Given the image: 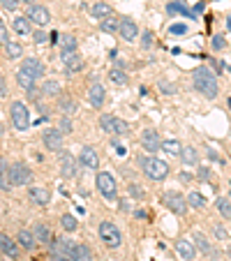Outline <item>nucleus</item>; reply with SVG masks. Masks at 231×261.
<instances>
[{
	"instance_id": "obj_1",
	"label": "nucleus",
	"mask_w": 231,
	"mask_h": 261,
	"mask_svg": "<svg viewBox=\"0 0 231 261\" xmlns=\"http://www.w3.org/2000/svg\"><path fill=\"white\" fill-rule=\"evenodd\" d=\"M194 88H197L203 97H208V100L217 97L215 74H213L208 67H197V69H194Z\"/></svg>"
},
{
	"instance_id": "obj_2",
	"label": "nucleus",
	"mask_w": 231,
	"mask_h": 261,
	"mask_svg": "<svg viewBox=\"0 0 231 261\" xmlns=\"http://www.w3.org/2000/svg\"><path fill=\"white\" fill-rule=\"evenodd\" d=\"M139 164H141L144 174H146L150 180H164V178L169 176V164L164 160H160V157H155V155H150V157H139Z\"/></svg>"
},
{
	"instance_id": "obj_3",
	"label": "nucleus",
	"mask_w": 231,
	"mask_h": 261,
	"mask_svg": "<svg viewBox=\"0 0 231 261\" xmlns=\"http://www.w3.org/2000/svg\"><path fill=\"white\" fill-rule=\"evenodd\" d=\"M9 116H12V125H14L19 132H26L30 127V111L23 102H12L9 107Z\"/></svg>"
},
{
	"instance_id": "obj_4",
	"label": "nucleus",
	"mask_w": 231,
	"mask_h": 261,
	"mask_svg": "<svg viewBox=\"0 0 231 261\" xmlns=\"http://www.w3.org/2000/svg\"><path fill=\"white\" fill-rule=\"evenodd\" d=\"M95 185H97V192L107 199H116L118 194V185H116V178L109 174V171H100L97 178H95Z\"/></svg>"
},
{
	"instance_id": "obj_5",
	"label": "nucleus",
	"mask_w": 231,
	"mask_h": 261,
	"mask_svg": "<svg viewBox=\"0 0 231 261\" xmlns=\"http://www.w3.org/2000/svg\"><path fill=\"white\" fill-rule=\"evenodd\" d=\"M100 238L107 247H120L123 243V233L114 222H102L100 224Z\"/></svg>"
},
{
	"instance_id": "obj_6",
	"label": "nucleus",
	"mask_w": 231,
	"mask_h": 261,
	"mask_svg": "<svg viewBox=\"0 0 231 261\" xmlns=\"http://www.w3.org/2000/svg\"><path fill=\"white\" fill-rule=\"evenodd\" d=\"M32 180V171L28 169V164L23 162H16L9 167V183L12 187H21V185H28Z\"/></svg>"
},
{
	"instance_id": "obj_7",
	"label": "nucleus",
	"mask_w": 231,
	"mask_h": 261,
	"mask_svg": "<svg viewBox=\"0 0 231 261\" xmlns=\"http://www.w3.org/2000/svg\"><path fill=\"white\" fill-rule=\"evenodd\" d=\"M162 203L169 208L171 213H176V215H185L187 213V199L180 192H164Z\"/></svg>"
},
{
	"instance_id": "obj_8",
	"label": "nucleus",
	"mask_w": 231,
	"mask_h": 261,
	"mask_svg": "<svg viewBox=\"0 0 231 261\" xmlns=\"http://www.w3.org/2000/svg\"><path fill=\"white\" fill-rule=\"evenodd\" d=\"M100 127H102V132H109V134H120V137H125V134L130 132V127H127L125 120L114 118V116H109V114L100 118Z\"/></svg>"
},
{
	"instance_id": "obj_9",
	"label": "nucleus",
	"mask_w": 231,
	"mask_h": 261,
	"mask_svg": "<svg viewBox=\"0 0 231 261\" xmlns=\"http://www.w3.org/2000/svg\"><path fill=\"white\" fill-rule=\"evenodd\" d=\"M42 141H44L46 150H51V153H60V148H62V132L60 130H44V132H42Z\"/></svg>"
},
{
	"instance_id": "obj_10",
	"label": "nucleus",
	"mask_w": 231,
	"mask_h": 261,
	"mask_svg": "<svg viewBox=\"0 0 231 261\" xmlns=\"http://www.w3.org/2000/svg\"><path fill=\"white\" fill-rule=\"evenodd\" d=\"M141 146L146 148V153H150V155L162 150V139H160V134H157V130H144V134H141Z\"/></svg>"
},
{
	"instance_id": "obj_11",
	"label": "nucleus",
	"mask_w": 231,
	"mask_h": 261,
	"mask_svg": "<svg viewBox=\"0 0 231 261\" xmlns=\"http://www.w3.org/2000/svg\"><path fill=\"white\" fill-rule=\"evenodd\" d=\"M28 19L32 21V26L44 28L46 23L51 21V14H49V9L42 7V5H30V9H28Z\"/></svg>"
},
{
	"instance_id": "obj_12",
	"label": "nucleus",
	"mask_w": 231,
	"mask_h": 261,
	"mask_svg": "<svg viewBox=\"0 0 231 261\" xmlns=\"http://www.w3.org/2000/svg\"><path fill=\"white\" fill-rule=\"evenodd\" d=\"M62 58V65H65V74H79L84 69V58L81 56H74V54H65L60 56Z\"/></svg>"
},
{
	"instance_id": "obj_13",
	"label": "nucleus",
	"mask_w": 231,
	"mask_h": 261,
	"mask_svg": "<svg viewBox=\"0 0 231 261\" xmlns=\"http://www.w3.org/2000/svg\"><path fill=\"white\" fill-rule=\"evenodd\" d=\"M81 164H84L86 169H92V171L100 169V157L95 153V148H90V146L81 148Z\"/></svg>"
},
{
	"instance_id": "obj_14",
	"label": "nucleus",
	"mask_w": 231,
	"mask_h": 261,
	"mask_svg": "<svg viewBox=\"0 0 231 261\" xmlns=\"http://www.w3.org/2000/svg\"><path fill=\"white\" fill-rule=\"evenodd\" d=\"M118 30H120V37H123L125 42H134V39L139 37V26L132 21V19H123L120 26H118Z\"/></svg>"
},
{
	"instance_id": "obj_15",
	"label": "nucleus",
	"mask_w": 231,
	"mask_h": 261,
	"mask_svg": "<svg viewBox=\"0 0 231 261\" xmlns=\"http://www.w3.org/2000/svg\"><path fill=\"white\" fill-rule=\"evenodd\" d=\"M104 100H107V90H104V86H102V84H92L90 90H88V102H90L95 109H102Z\"/></svg>"
},
{
	"instance_id": "obj_16",
	"label": "nucleus",
	"mask_w": 231,
	"mask_h": 261,
	"mask_svg": "<svg viewBox=\"0 0 231 261\" xmlns=\"http://www.w3.org/2000/svg\"><path fill=\"white\" fill-rule=\"evenodd\" d=\"M0 252L9 257V259H19V245L16 240H12L7 233H0Z\"/></svg>"
},
{
	"instance_id": "obj_17",
	"label": "nucleus",
	"mask_w": 231,
	"mask_h": 261,
	"mask_svg": "<svg viewBox=\"0 0 231 261\" xmlns=\"http://www.w3.org/2000/svg\"><path fill=\"white\" fill-rule=\"evenodd\" d=\"M77 174V162L69 153H62L60 155V176L62 178H74Z\"/></svg>"
},
{
	"instance_id": "obj_18",
	"label": "nucleus",
	"mask_w": 231,
	"mask_h": 261,
	"mask_svg": "<svg viewBox=\"0 0 231 261\" xmlns=\"http://www.w3.org/2000/svg\"><path fill=\"white\" fill-rule=\"evenodd\" d=\"M21 67H26L28 72H30L35 79H42L46 74V67H44V62L37 60V58H26V60L21 62Z\"/></svg>"
},
{
	"instance_id": "obj_19",
	"label": "nucleus",
	"mask_w": 231,
	"mask_h": 261,
	"mask_svg": "<svg viewBox=\"0 0 231 261\" xmlns=\"http://www.w3.org/2000/svg\"><path fill=\"white\" fill-rule=\"evenodd\" d=\"M16 81H19V86H21L23 90H35V84H37V79L32 77L30 72L26 67H19V72H16Z\"/></svg>"
},
{
	"instance_id": "obj_20",
	"label": "nucleus",
	"mask_w": 231,
	"mask_h": 261,
	"mask_svg": "<svg viewBox=\"0 0 231 261\" xmlns=\"http://www.w3.org/2000/svg\"><path fill=\"white\" fill-rule=\"evenodd\" d=\"M12 28H14L21 37H30L32 35V21L28 16H16L14 21H12Z\"/></svg>"
},
{
	"instance_id": "obj_21",
	"label": "nucleus",
	"mask_w": 231,
	"mask_h": 261,
	"mask_svg": "<svg viewBox=\"0 0 231 261\" xmlns=\"http://www.w3.org/2000/svg\"><path fill=\"white\" fill-rule=\"evenodd\" d=\"M16 240H19V245H21L23 250H32V247L37 245V238H35V233H32L30 229H21L19 236H16Z\"/></svg>"
},
{
	"instance_id": "obj_22",
	"label": "nucleus",
	"mask_w": 231,
	"mask_h": 261,
	"mask_svg": "<svg viewBox=\"0 0 231 261\" xmlns=\"http://www.w3.org/2000/svg\"><path fill=\"white\" fill-rule=\"evenodd\" d=\"M28 194H30V199L35 201L37 206H46V203L51 201V194H49V190H44V187H30Z\"/></svg>"
},
{
	"instance_id": "obj_23",
	"label": "nucleus",
	"mask_w": 231,
	"mask_h": 261,
	"mask_svg": "<svg viewBox=\"0 0 231 261\" xmlns=\"http://www.w3.org/2000/svg\"><path fill=\"white\" fill-rule=\"evenodd\" d=\"M176 252L180 259H194V243L192 240H178L176 243Z\"/></svg>"
},
{
	"instance_id": "obj_24",
	"label": "nucleus",
	"mask_w": 231,
	"mask_h": 261,
	"mask_svg": "<svg viewBox=\"0 0 231 261\" xmlns=\"http://www.w3.org/2000/svg\"><path fill=\"white\" fill-rule=\"evenodd\" d=\"M9 187H12V183H9V164L5 157H0V190L9 192Z\"/></svg>"
},
{
	"instance_id": "obj_25",
	"label": "nucleus",
	"mask_w": 231,
	"mask_h": 261,
	"mask_svg": "<svg viewBox=\"0 0 231 261\" xmlns=\"http://www.w3.org/2000/svg\"><path fill=\"white\" fill-rule=\"evenodd\" d=\"M32 233H35V238H37V243H51V231H49V227L42 222L35 224V229H32Z\"/></svg>"
},
{
	"instance_id": "obj_26",
	"label": "nucleus",
	"mask_w": 231,
	"mask_h": 261,
	"mask_svg": "<svg viewBox=\"0 0 231 261\" xmlns=\"http://www.w3.org/2000/svg\"><path fill=\"white\" fill-rule=\"evenodd\" d=\"M114 14V9H111V5H107V2H95L92 5V16L95 19H107V16H111Z\"/></svg>"
},
{
	"instance_id": "obj_27",
	"label": "nucleus",
	"mask_w": 231,
	"mask_h": 261,
	"mask_svg": "<svg viewBox=\"0 0 231 261\" xmlns=\"http://www.w3.org/2000/svg\"><path fill=\"white\" fill-rule=\"evenodd\" d=\"M77 37L74 35H65V37H60V51H62V56L65 54H74L77 51Z\"/></svg>"
},
{
	"instance_id": "obj_28",
	"label": "nucleus",
	"mask_w": 231,
	"mask_h": 261,
	"mask_svg": "<svg viewBox=\"0 0 231 261\" xmlns=\"http://www.w3.org/2000/svg\"><path fill=\"white\" fill-rule=\"evenodd\" d=\"M42 95H44V97H58V95H60L62 92V88H60V84H58V81H46L44 86H42Z\"/></svg>"
},
{
	"instance_id": "obj_29",
	"label": "nucleus",
	"mask_w": 231,
	"mask_h": 261,
	"mask_svg": "<svg viewBox=\"0 0 231 261\" xmlns=\"http://www.w3.org/2000/svg\"><path fill=\"white\" fill-rule=\"evenodd\" d=\"M180 157H183V162L185 164H190V167H194V164L199 162V153H197L192 146H185L183 150H180Z\"/></svg>"
},
{
	"instance_id": "obj_30",
	"label": "nucleus",
	"mask_w": 231,
	"mask_h": 261,
	"mask_svg": "<svg viewBox=\"0 0 231 261\" xmlns=\"http://www.w3.org/2000/svg\"><path fill=\"white\" fill-rule=\"evenodd\" d=\"M194 245L199 247L201 252H206L208 257H215V250H210V245H208L206 236H203V233H199V231H197V233H194Z\"/></svg>"
},
{
	"instance_id": "obj_31",
	"label": "nucleus",
	"mask_w": 231,
	"mask_h": 261,
	"mask_svg": "<svg viewBox=\"0 0 231 261\" xmlns=\"http://www.w3.org/2000/svg\"><path fill=\"white\" fill-rule=\"evenodd\" d=\"M167 12H169V14H180V16H185V19H192V12L185 7L183 2H169Z\"/></svg>"
},
{
	"instance_id": "obj_32",
	"label": "nucleus",
	"mask_w": 231,
	"mask_h": 261,
	"mask_svg": "<svg viewBox=\"0 0 231 261\" xmlns=\"http://www.w3.org/2000/svg\"><path fill=\"white\" fill-rule=\"evenodd\" d=\"M72 261H92V252L88 245H77V250H74V257H72Z\"/></svg>"
},
{
	"instance_id": "obj_33",
	"label": "nucleus",
	"mask_w": 231,
	"mask_h": 261,
	"mask_svg": "<svg viewBox=\"0 0 231 261\" xmlns=\"http://www.w3.org/2000/svg\"><path fill=\"white\" fill-rule=\"evenodd\" d=\"M5 54H7L9 60H16V58L23 56V49H21V44H16V42H7V44H5Z\"/></svg>"
},
{
	"instance_id": "obj_34",
	"label": "nucleus",
	"mask_w": 231,
	"mask_h": 261,
	"mask_svg": "<svg viewBox=\"0 0 231 261\" xmlns=\"http://www.w3.org/2000/svg\"><path fill=\"white\" fill-rule=\"evenodd\" d=\"M162 150L169 155H180V150H183V146L178 144L176 139H167V141H162Z\"/></svg>"
},
{
	"instance_id": "obj_35",
	"label": "nucleus",
	"mask_w": 231,
	"mask_h": 261,
	"mask_svg": "<svg viewBox=\"0 0 231 261\" xmlns=\"http://www.w3.org/2000/svg\"><path fill=\"white\" fill-rule=\"evenodd\" d=\"M215 206H217V210L222 213L224 220H231V201L227 199V197H220V199L215 201Z\"/></svg>"
},
{
	"instance_id": "obj_36",
	"label": "nucleus",
	"mask_w": 231,
	"mask_h": 261,
	"mask_svg": "<svg viewBox=\"0 0 231 261\" xmlns=\"http://www.w3.org/2000/svg\"><path fill=\"white\" fill-rule=\"evenodd\" d=\"M102 30L104 32H116L118 30V26H120V19H116V16H107V19H102L100 21Z\"/></svg>"
},
{
	"instance_id": "obj_37",
	"label": "nucleus",
	"mask_w": 231,
	"mask_h": 261,
	"mask_svg": "<svg viewBox=\"0 0 231 261\" xmlns=\"http://www.w3.org/2000/svg\"><path fill=\"white\" fill-rule=\"evenodd\" d=\"M187 206H192V208H203V206H206V199H203V194L190 192V197H187Z\"/></svg>"
},
{
	"instance_id": "obj_38",
	"label": "nucleus",
	"mask_w": 231,
	"mask_h": 261,
	"mask_svg": "<svg viewBox=\"0 0 231 261\" xmlns=\"http://www.w3.org/2000/svg\"><path fill=\"white\" fill-rule=\"evenodd\" d=\"M60 224H62V229L65 231H77V217L74 215H62V220H60Z\"/></svg>"
},
{
	"instance_id": "obj_39",
	"label": "nucleus",
	"mask_w": 231,
	"mask_h": 261,
	"mask_svg": "<svg viewBox=\"0 0 231 261\" xmlns=\"http://www.w3.org/2000/svg\"><path fill=\"white\" fill-rule=\"evenodd\" d=\"M109 77H111V81H114L116 86H125V84H127V77H125L123 69H111V74H109Z\"/></svg>"
},
{
	"instance_id": "obj_40",
	"label": "nucleus",
	"mask_w": 231,
	"mask_h": 261,
	"mask_svg": "<svg viewBox=\"0 0 231 261\" xmlns=\"http://www.w3.org/2000/svg\"><path fill=\"white\" fill-rule=\"evenodd\" d=\"M169 32L171 35H185V32H187V26H185V23H173L169 28Z\"/></svg>"
},
{
	"instance_id": "obj_41",
	"label": "nucleus",
	"mask_w": 231,
	"mask_h": 261,
	"mask_svg": "<svg viewBox=\"0 0 231 261\" xmlns=\"http://www.w3.org/2000/svg\"><path fill=\"white\" fill-rule=\"evenodd\" d=\"M60 109L65 114H72V111H74V102L67 100V97H60Z\"/></svg>"
},
{
	"instance_id": "obj_42",
	"label": "nucleus",
	"mask_w": 231,
	"mask_h": 261,
	"mask_svg": "<svg viewBox=\"0 0 231 261\" xmlns=\"http://www.w3.org/2000/svg\"><path fill=\"white\" fill-rule=\"evenodd\" d=\"M141 46H144V49H150V46H153V32H150V30L144 32V37H141Z\"/></svg>"
},
{
	"instance_id": "obj_43",
	"label": "nucleus",
	"mask_w": 231,
	"mask_h": 261,
	"mask_svg": "<svg viewBox=\"0 0 231 261\" xmlns=\"http://www.w3.org/2000/svg\"><path fill=\"white\" fill-rule=\"evenodd\" d=\"M58 130H60V132H65V134H69V132H72V120L62 116V118H60V127H58Z\"/></svg>"
},
{
	"instance_id": "obj_44",
	"label": "nucleus",
	"mask_w": 231,
	"mask_h": 261,
	"mask_svg": "<svg viewBox=\"0 0 231 261\" xmlns=\"http://www.w3.org/2000/svg\"><path fill=\"white\" fill-rule=\"evenodd\" d=\"M19 2H21V0H0V5L5 9H9V12H14V9L19 7Z\"/></svg>"
},
{
	"instance_id": "obj_45",
	"label": "nucleus",
	"mask_w": 231,
	"mask_h": 261,
	"mask_svg": "<svg viewBox=\"0 0 231 261\" xmlns=\"http://www.w3.org/2000/svg\"><path fill=\"white\" fill-rule=\"evenodd\" d=\"M7 42H9V32L5 28V23L0 21V44H7Z\"/></svg>"
},
{
	"instance_id": "obj_46",
	"label": "nucleus",
	"mask_w": 231,
	"mask_h": 261,
	"mask_svg": "<svg viewBox=\"0 0 231 261\" xmlns=\"http://www.w3.org/2000/svg\"><path fill=\"white\" fill-rule=\"evenodd\" d=\"M114 150H116V155H120V157H125V155H127V148H125L120 141H114Z\"/></svg>"
},
{
	"instance_id": "obj_47",
	"label": "nucleus",
	"mask_w": 231,
	"mask_h": 261,
	"mask_svg": "<svg viewBox=\"0 0 231 261\" xmlns=\"http://www.w3.org/2000/svg\"><path fill=\"white\" fill-rule=\"evenodd\" d=\"M32 39L37 42V44H44L46 42V32L44 30H37V32H32Z\"/></svg>"
},
{
	"instance_id": "obj_48",
	"label": "nucleus",
	"mask_w": 231,
	"mask_h": 261,
	"mask_svg": "<svg viewBox=\"0 0 231 261\" xmlns=\"http://www.w3.org/2000/svg\"><path fill=\"white\" fill-rule=\"evenodd\" d=\"M224 46H227V42H224L220 35H215V37H213V49H217V51H220V49H224Z\"/></svg>"
},
{
	"instance_id": "obj_49",
	"label": "nucleus",
	"mask_w": 231,
	"mask_h": 261,
	"mask_svg": "<svg viewBox=\"0 0 231 261\" xmlns=\"http://www.w3.org/2000/svg\"><path fill=\"white\" fill-rule=\"evenodd\" d=\"M130 192L134 194V197H139V199H144V190H141V187H137V185H130Z\"/></svg>"
},
{
	"instance_id": "obj_50",
	"label": "nucleus",
	"mask_w": 231,
	"mask_h": 261,
	"mask_svg": "<svg viewBox=\"0 0 231 261\" xmlns=\"http://www.w3.org/2000/svg\"><path fill=\"white\" fill-rule=\"evenodd\" d=\"M7 95V84H5V77L0 74V97H5Z\"/></svg>"
},
{
	"instance_id": "obj_51",
	"label": "nucleus",
	"mask_w": 231,
	"mask_h": 261,
	"mask_svg": "<svg viewBox=\"0 0 231 261\" xmlns=\"http://www.w3.org/2000/svg\"><path fill=\"white\" fill-rule=\"evenodd\" d=\"M208 157H210V160H220V157H217V153L213 150V148H208Z\"/></svg>"
},
{
	"instance_id": "obj_52",
	"label": "nucleus",
	"mask_w": 231,
	"mask_h": 261,
	"mask_svg": "<svg viewBox=\"0 0 231 261\" xmlns=\"http://www.w3.org/2000/svg\"><path fill=\"white\" fill-rule=\"evenodd\" d=\"M217 236H220V238H227V233H224L222 227H217Z\"/></svg>"
},
{
	"instance_id": "obj_53",
	"label": "nucleus",
	"mask_w": 231,
	"mask_h": 261,
	"mask_svg": "<svg viewBox=\"0 0 231 261\" xmlns=\"http://www.w3.org/2000/svg\"><path fill=\"white\" fill-rule=\"evenodd\" d=\"M54 261H72V259H67V257H54Z\"/></svg>"
},
{
	"instance_id": "obj_54",
	"label": "nucleus",
	"mask_w": 231,
	"mask_h": 261,
	"mask_svg": "<svg viewBox=\"0 0 231 261\" xmlns=\"http://www.w3.org/2000/svg\"><path fill=\"white\" fill-rule=\"evenodd\" d=\"M21 2H26V5H35V0H21Z\"/></svg>"
},
{
	"instance_id": "obj_55",
	"label": "nucleus",
	"mask_w": 231,
	"mask_h": 261,
	"mask_svg": "<svg viewBox=\"0 0 231 261\" xmlns=\"http://www.w3.org/2000/svg\"><path fill=\"white\" fill-rule=\"evenodd\" d=\"M227 28H229V30H231V16H229V19H227Z\"/></svg>"
},
{
	"instance_id": "obj_56",
	"label": "nucleus",
	"mask_w": 231,
	"mask_h": 261,
	"mask_svg": "<svg viewBox=\"0 0 231 261\" xmlns=\"http://www.w3.org/2000/svg\"><path fill=\"white\" fill-rule=\"evenodd\" d=\"M229 107H231V97H229Z\"/></svg>"
}]
</instances>
